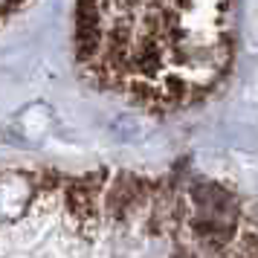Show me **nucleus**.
I'll use <instances>...</instances> for the list:
<instances>
[{"mask_svg":"<svg viewBox=\"0 0 258 258\" xmlns=\"http://www.w3.org/2000/svg\"><path fill=\"white\" fill-rule=\"evenodd\" d=\"M235 0H79L76 58L102 90L145 110L198 105L235 58Z\"/></svg>","mask_w":258,"mask_h":258,"instance_id":"1","label":"nucleus"}]
</instances>
